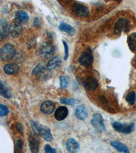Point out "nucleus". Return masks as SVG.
<instances>
[{
    "instance_id": "nucleus-2",
    "label": "nucleus",
    "mask_w": 136,
    "mask_h": 153,
    "mask_svg": "<svg viewBox=\"0 0 136 153\" xmlns=\"http://www.w3.org/2000/svg\"><path fill=\"white\" fill-rule=\"evenodd\" d=\"M113 128L116 131L124 134H129L134 130L133 123H121L119 122H114L112 124Z\"/></svg>"
},
{
    "instance_id": "nucleus-6",
    "label": "nucleus",
    "mask_w": 136,
    "mask_h": 153,
    "mask_svg": "<svg viewBox=\"0 0 136 153\" xmlns=\"http://www.w3.org/2000/svg\"><path fill=\"white\" fill-rule=\"evenodd\" d=\"M93 61V56L91 51L88 50L82 54L78 58V62L84 66H89Z\"/></svg>"
},
{
    "instance_id": "nucleus-12",
    "label": "nucleus",
    "mask_w": 136,
    "mask_h": 153,
    "mask_svg": "<svg viewBox=\"0 0 136 153\" xmlns=\"http://www.w3.org/2000/svg\"><path fill=\"white\" fill-rule=\"evenodd\" d=\"M68 115V110L65 106H61L56 110L54 112V117L59 121H61L65 119Z\"/></svg>"
},
{
    "instance_id": "nucleus-5",
    "label": "nucleus",
    "mask_w": 136,
    "mask_h": 153,
    "mask_svg": "<svg viewBox=\"0 0 136 153\" xmlns=\"http://www.w3.org/2000/svg\"><path fill=\"white\" fill-rule=\"evenodd\" d=\"M91 125L99 132L106 131V127L103 123V118L100 114H95L91 120Z\"/></svg>"
},
{
    "instance_id": "nucleus-19",
    "label": "nucleus",
    "mask_w": 136,
    "mask_h": 153,
    "mask_svg": "<svg viewBox=\"0 0 136 153\" xmlns=\"http://www.w3.org/2000/svg\"><path fill=\"white\" fill-rule=\"evenodd\" d=\"M15 19L17 23H25L29 21V16L25 11L19 10L16 12Z\"/></svg>"
},
{
    "instance_id": "nucleus-29",
    "label": "nucleus",
    "mask_w": 136,
    "mask_h": 153,
    "mask_svg": "<svg viewBox=\"0 0 136 153\" xmlns=\"http://www.w3.org/2000/svg\"><path fill=\"white\" fill-rule=\"evenodd\" d=\"M64 48H65V56H64V60H67L69 56V47L66 42L63 41Z\"/></svg>"
},
{
    "instance_id": "nucleus-18",
    "label": "nucleus",
    "mask_w": 136,
    "mask_h": 153,
    "mask_svg": "<svg viewBox=\"0 0 136 153\" xmlns=\"http://www.w3.org/2000/svg\"><path fill=\"white\" fill-rule=\"evenodd\" d=\"M0 25H1V28H0V40L2 41L4 37H6L10 33L9 32V27L8 26L6 21L4 19L0 20Z\"/></svg>"
},
{
    "instance_id": "nucleus-9",
    "label": "nucleus",
    "mask_w": 136,
    "mask_h": 153,
    "mask_svg": "<svg viewBox=\"0 0 136 153\" xmlns=\"http://www.w3.org/2000/svg\"><path fill=\"white\" fill-rule=\"evenodd\" d=\"M38 133L40 134L42 137L47 142H51L53 140V135H52L51 130L48 127H46V126L39 125Z\"/></svg>"
},
{
    "instance_id": "nucleus-25",
    "label": "nucleus",
    "mask_w": 136,
    "mask_h": 153,
    "mask_svg": "<svg viewBox=\"0 0 136 153\" xmlns=\"http://www.w3.org/2000/svg\"><path fill=\"white\" fill-rule=\"evenodd\" d=\"M45 69H46V68H45V66H44V64L39 63L34 68L33 71H32V74L35 76L40 75L41 74H42L44 72V70H45Z\"/></svg>"
},
{
    "instance_id": "nucleus-17",
    "label": "nucleus",
    "mask_w": 136,
    "mask_h": 153,
    "mask_svg": "<svg viewBox=\"0 0 136 153\" xmlns=\"http://www.w3.org/2000/svg\"><path fill=\"white\" fill-rule=\"evenodd\" d=\"M76 117L79 120H85L87 117L88 112L86 108L82 105H80L77 107L75 112Z\"/></svg>"
},
{
    "instance_id": "nucleus-22",
    "label": "nucleus",
    "mask_w": 136,
    "mask_h": 153,
    "mask_svg": "<svg viewBox=\"0 0 136 153\" xmlns=\"http://www.w3.org/2000/svg\"><path fill=\"white\" fill-rule=\"evenodd\" d=\"M111 146L120 152H129V149H127V147L124 144L121 143L120 142L113 141L111 142Z\"/></svg>"
},
{
    "instance_id": "nucleus-8",
    "label": "nucleus",
    "mask_w": 136,
    "mask_h": 153,
    "mask_svg": "<svg viewBox=\"0 0 136 153\" xmlns=\"http://www.w3.org/2000/svg\"><path fill=\"white\" fill-rule=\"evenodd\" d=\"M83 85L86 89L88 91H95L97 88L99 86L98 81L93 76H88L86 78L83 82Z\"/></svg>"
},
{
    "instance_id": "nucleus-20",
    "label": "nucleus",
    "mask_w": 136,
    "mask_h": 153,
    "mask_svg": "<svg viewBox=\"0 0 136 153\" xmlns=\"http://www.w3.org/2000/svg\"><path fill=\"white\" fill-rule=\"evenodd\" d=\"M59 29H60L61 31L65 32V33L70 36H74L76 33L75 29H74L73 27H71L70 25L65 23H60L59 26Z\"/></svg>"
},
{
    "instance_id": "nucleus-26",
    "label": "nucleus",
    "mask_w": 136,
    "mask_h": 153,
    "mask_svg": "<svg viewBox=\"0 0 136 153\" xmlns=\"http://www.w3.org/2000/svg\"><path fill=\"white\" fill-rule=\"evenodd\" d=\"M60 101L62 103L70 105H74L76 102V100L73 98H61Z\"/></svg>"
},
{
    "instance_id": "nucleus-13",
    "label": "nucleus",
    "mask_w": 136,
    "mask_h": 153,
    "mask_svg": "<svg viewBox=\"0 0 136 153\" xmlns=\"http://www.w3.org/2000/svg\"><path fill=\"white\" fill-rule=\"evenodd\" d=\"M29 146H30L31 151L34 153L38 152L39 142L38 138H37L36 136H34V135H30L29 137Z\"/></svg>"
},
{
    "instance_id": "nucleus-24",
    "label": "nucleus",
    "mask_w": 136,
    "mask_h": 153,
    "mask_svg": "<svg viewBox=\"0 0 136 153\" xmlns=\"http://www.w3.org/2000/svg\"><path fill=\"white\" fill-rule=\"evenodd\" d=\"M125 100L130 105H133L136 102V93L134 91L128 93L126 96Z\"/></svg>"
},
{
    "instance_id": "nucleus-21",
    "label": "nucleus",
    "mask_w": 136,
    "mask_h": 153,
    "mask_svg": "<svg viewBox=\"0 0 136 153\" xmlns=\"http://www.w3.org/2000/svg\"><path fill=\"white\" fill-rule=\"evenodd\" d=\"M127 43L130 50L133 53L136 52V32L132 33L129 36Z\"/></svg>"
},
{
    "instance_id": "nucleus-15",
    "label": "nucleus",
    "mask_w": 136,
    "mask_h": 153,
    "mask_svg": "<svg viewBox=\"0 0 136 153\" xmlns=\"http://www.w3.org/2000/svg\"><path fill=\"white\" fill-rule=\"evenodd\" d=\"M61 63V58L59 56H54V57L52 58L48 63H47L46 65V70L49 71L53 70L54 69L57 68L58 66Z\"/></svg>"
},
{
    "instance_id": "nucleus-10",
    "label": "nucleus",
    "mask_w": 136,
    "mask_h": 153,
    "mask_svg": "<svg viewBox=\"0 0 136 153\" xmlns=\"http://www.w3.org/2000/svg\"><path fill=\"white\" fill-rule=\"evenodd\" d=\"M55 109V104L51 101H46L42 103L40 110L44 114H50L54 112Z\"/></svg>"
},
{
    "instance_id": "nucleus-3",
    "label": "nucleus",
    "mask_w": 136,
    "mask_h": 153,
    "mask_svg": "<svg viewBox=\"0 0 136 153\" xmlns=\"http://www.w3.org/2000/svg\"><path fill=\"white\" fill-rule=\"evenodd\" d=\"M130 29V23L127 20L123 18L118 19L114 25V32L117 35H120L123 31L127 32Z\"/></svg>"
},
{
    "instance_id": "nucleus-27",
    "label": "nucleus",
    "mask_w": 136,
    "mask_h": 153,
    "mask_svg": "<svg viewBox=\"0 0 136 153\" xmlns=\"http://www.w3.org/2000/svg\"><path fill=\"white\" fill-rule=\"evenodd\" d=\"M9 109L7 106L4 105L3 103H0V116L1 117H4L8 114Z\"/></svg>"
},
{
    "instance_id": "nucleus-4",
    "label": "nucleus",
    "mask_w": 136,
    "mask_h": 153,
    "mask_svg": "<svg viewBox=\"0 0 136 153\" xmlns=\"http://www.w3.org/2000/svg\"><path fill=\"white\" fill-rule=\"evenodd\" d=\"M54 52V46L48 42H44L39 48V54L42 57L49 58L53 55Z\"/></svg>"
},
{
    "instance_id": "nucleus-23",
    "label": "nucleus",
    "mask_w": 136,
    "mask_h": 153,
    "mask_svg": "<svg viewBox=\"0 0 136 153\" xmlns=\"http://www.w3.org/2000/svg\"><path fill=\"white\" fill-rule=\"evenodd\" d=\"M0 94L4 97L9 99L11 97L12 94L11 92L9 91L8 88L6 87V85H4V82L1 81V87H0Z\"/></svg>"
},
{
    "instance_id": "nucleus-32",
    "label": "nucleus",
    "mask_w": 136,
    "mask_h": 153,
    "mask_svg": "<svg viewBox=\"0 0 136 153\" xmlns=\"http://www.w3.org/2000/svg\"><path fill=\"white\" fill-rule=\"evenodd\" d=\"M16 127H17V129L19 132L21 133H23V126H22L21 124H17L16 125Z\"/></svg>"
},
{
    "instance_id": "nucleus-31",
    "label": "nucleus",
    "mask_w": 136,
    "mask_h": 153,
    "mask_svg": "<svg viewBox=\"0 0 136 153\" xmlns=\"http://www.w3.org/2000/svg\"><path fill=\"white\" fill-rule=\"evenodd\" d=\"M16 148L19 150L23 149V141L21 140H18L16 142Z\"/></svg>"
},
{
    "instance_id": "nucleus-28",
    "label": "nucleus",
    "mask_w": 136,
    "mask_h": 153,
    "mask_svg": "<svg viewBox=\"0 0 136 153\" xmlns=\"http://www.w3.org/2000/svg\"><path fill=\"white\" fill-rule=\"evenodd\" d=\"M60 85L61 88H65L68 86V79L65 76H61L60 77Z\"/></svg>"
},
{
    "instance_id": "nucleus-1",
    "label": "nucleus",
    "mask_w": 136,
    "mask_h": 153,
    "mask_svg": "<svg viewBox=\"0 0 136 153\" xmlns=\"http://www.w3.org/2000/svg\"><path fill=\"white\" fill-rule=\"evenodd\" d=\"M16 54L14 46L11 44H6L1 48L0 51V58L2 61H8L14 58Z\"/></svg>"
},
{
    "instance_id": "nucleus-7",
    "label": "nucleus",
    "mask_w": 136,
    "mask_h": 153,
    "mask_svg": "<svg viewBox=\"0 0 136 153\" xmlns=\"http://www.w3.org/2000/svg\"><path fill=\"white\" fill-rule=\"evenodd\" d=\"M72 11L76 15L80 17L88 16L90 14L89 10L87 7L80 4H74L72 7Z\"/></svg>"
},
{
    "instance_id": "nucleus-11",
    "label": "nucleus",
    "mask_w": 136,
    "mask_h": 153,
    "mask_svg": "<svg viewBox=\"0 0 136 153\" xmlns=\"http://www.w3.org/2000/svg\"><path fill=\"white\" fill-rule=\"evenodd\" d=\"M23 31V28L19 23H13L9 27V32L13 38H16L19 36Z\"/></svg>"
},
{
    "instance_id": "nucleus-30",
    "label": "nucleus",
    "mask_w": 136,
    "mask_h": 153,
    "mask_svg": "<svg viewBox=\"0 0 136 153\" xmlns=\"http://www.w3.org/2000/svg\"><path fill=\"white\" fill-rule=\"evenodd\" d=\"M45 152L47 153H55L56 152V150L53 149L50 145L46 144L45 146Z\"/></svg>"
},
{
    "instance_id": "nucleus-33",
    "label": "nucleus",
    "mask_w": 136,
    "mask_h": 153,
    "mask_svg": "<svg viewBox=\"0 0 136 153\" xmlns=\"http://www.w3.org/2000/svg\"><path fill=\"white\" fill-rule=\"evenodd\" d=\"M33 24L34 25L38 27L39 25V24H40V22H39V20L38 19L36 18L35 19H34V22H33Z\"/></svg>"
},
{
    "instance_id": "nucleus-14",
    "label": "nucleus",
    "mask_w": 136,
    "mask_h": 153,
    "mask_svg": "<svg viewBox=\"0 0 136 153\" xmlns=\"http://www.w3.org/2000/svg\"><path fill=\"white\" fill-rule=\"evenodd\" d=\"M66 149L70 152H77L80 149V145L75 140L70 139L66 143Z\"/></svg>"
},
{
    "instance_id": "nucleus-16",
    "label": "nucleus",
    "mask_w": 136,
    "mask_h": 153,
    "mask_svg": "<svg viewBox=\"0 0 136 153\" xmlns=\"http://www.w3.org/2000/svg\"><path fill=\"white\" fill-rule=\"evenodd\" d=\"M19 70V66L16 63L6 64V65H5L4 67V72L9 75L14 74L18 73Z\"/></svg>"
}]
</instances>
